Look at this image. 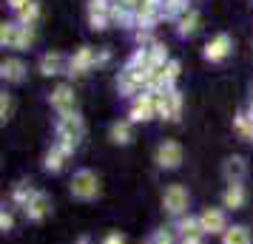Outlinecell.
Here are the masks:
<instances>
[{
  "label": "cell",
  "mask_w": 253,
  "mask_h": 244,
  "mask_svg": "<svg viewBox=\"0 0 253 244\" xmlns=\"http://www.w3.org/2000/svg\"><path fill=\"white\" fill-rule=\"evenodd\" d=\"M251 114H253V105H251Z\"/></svg>",
  "instance_id": "35"
},
{
  "label": "cell",
  "mask_w": 253,
  "mask_h": 244,
  "mask_svg": "<svg viewBox=\"0 0 253 244\" xmlns=\"http://www.w3.org/2000/svg\"><path fill=\"white\" fill-rule=\"evenodd\" d=\"M12 108H14L12 94H0V119H3V122H9V116H12Z\"/></svg>",
  "instance_id": "29"
},
{
  "label": "cell",
  "mask_w": 253,
  "mask_h": 244,
  "mask_svg": "<svg viewBox=\"0 0 253 244\" xmlns=\"http://www.w3.org/2000/svg\"><path fill=\"white\" fill-rule=\"evenodd\" d=\"M71 196L83 199V202L100 196V179H97V174L94 171H77L71 176Z\"/></svg>",
  "instance_id": "3"
},
{
  "label": "cell",
  "mask_w": 253,
  "mask_h": 244,
  "mask_svg": "<svg viewBox=\"0 0 253 244\" xmlns=\"http://www.w3.org/2000/svg\"><path fill=\"white\" fill-rule=\"evenodd\" d=\"M188 12V0H162V17H179Z\"/></svg>",
  "instance_id": "25"
},
{
  "label": "cell",
  "mask_w": 253,
  "mask_h": 244,
  "mask_svg": "<svg viewBox=\"0 0 253 244\" xmlns=\"http://www.w3.org/2000/svg\"><path fill=\"white\" fill-rule=\"evenodd\" d=\"M88 23H91L94 32H103V29L111 23V20H108V14H88Z\"/></svg>",
  "instance_id": "30"
},
{
  "label": "cell",
  "mask_w": 253,
  "mask_h": 244,
  "mask_svg": "<svg viewBox=\"0 0 253 244\" xmlns=\"http://www.w3.org/2000/svg\"><path fill=\"white\" fill-rule=\"evenodd\" d=\"M83 137H85V125H83L80 114H66L57 119V142L60 145H69L71 151H74Z\"/></svg>",
  "instance_id": "2"
},
{
  "label": "cell",
  "mask_w": 253,
  "mask_h": 244,
  "mask_svg": "<svg viewBox=\"0 0 253 244\" xmlns=\"http://www.w3.org/2000/svg\"><path fill=\"white\" fill-rule=\"evenodd\" d=\"M160 74H162L165 88H173V82H176V77H179V63H176V60H171L165 69H160Z\"/></svg>",
  "instance_id": "26"
},
{
  "label": "cell",
  "mask_w": 253,
  "mask_h": 244,
  "mask_svg": "<svg viewBox=\"0 0 253 244\" xmlns=\"http://www.w3.org/2000/svg\"><path fill=\"white\" fill-rule=\"evenodd\" d=\"M196 26H199V12L196 9H188L176 17V35L179 37H191L196 32Z\"/></svg>",
  "instance_id": "17"
},
{
  "label": "cell",
  "mask_w": 253,
  "mask_h": 244,
  "mask_svg": "<svg viewBox=\"0 0 253 244\" xmlns=\"http://www.w3.org/2000/svg\"><path fill=\"white\" fill-rule=\"evenodd\" d=\"M29 3H32V0H9V6H12L14 12H20V9H23V6H29Z\"/></svg>",
  "instance_id": "34"
},
{
  "label": "cell",
  "mask_w": 253,
  "mask_h": 244,
  "mask_svg": "<svg viewBox=\"0 0 253 244\" xmlns=\"http://www.w3.org/2000/svg\"><path fill=\"white\" fill-rule=\"evenodd\" d=\"M154 97H157V116L168 119V122H176L179 114H182V94L176 88H168V91L154 94Z\"/></svg>",
  "instance_id": "4"
},
{
  "label": "cell",
  "mask_w": 253,
  "mask_h": 244,
  "mask_svg": "<svg viewBox=\"0 0 253 244\" xmlns=\"http://www.w3.org/2000/svg\"><path fill=\"white\" fill-rule=\"evenodd\" d=\"M188 202H191V196L182 185H168L165 193H162V208H165V213H171L173 219L188 213Z\"/></svg>",
  "instance_id": "5"
},
{
  "label": "cell",
  "mask_w": 253,
  "mask_h": 244,
  "mask_svg": "<svg viewBox=\"0 0 253 244\" xmlns=\"http://www.w3.org/2000/svg\"><path fill=\"white\" fill-rule=\"evenodd\" d=\"M51 108H54L60 116L77 114V97H74V91H71L69 85H57V88L51 91Z\"/></svg>",
  "instance_id": "9"
},
{
  "label": "cell",
  "mask_w": 253,
  "mask_h": 244,
  "mask_svg": "<svg viewBox=\"0 0 253 244\" xmlns=\"http://www.w3.org/2000/svg\"><path fill=\"white\" fill-rule=\"evenodd\" d=\"M176 239L179 244H205V236L208 233L202 230V224H199V216H179L176 219Z\"/></svg>",
  "instance_id": "6"
},
{
  "label": "cell",
  "mask_w": 253,
  "mask_h": 244,
  "mask_svg": "<svg viewBox=\"0 0 253 244\" xmlns=\"http://www.w3.org/2000/svg\"><path fill=\"white\" fill-rule=\"evenodd\" d=\"M151 244H176V242H173V233L157 230V233H154V239H151Z\"/></svg>",
  "instance_id": "31"
},
{
  "label": "cell",
  "mask_w": 253,
  "mask_h": 244,
  "mask_svg": "<svg viewBox=\"0 0 253 244\" xmlns=\"http://www.w3.org/2000/svg\"><path fill=\"white\" fill-rule=\"evenodd\" d=\"M117 88H120V94L134 97V100H137L139 94H145V85H142V80L137 77V71L128 69V66L120 71V77H117Z\"/></svg>",
  "instance_id": "10"
},
{
  "label": "cell",
  "mask_w": 253,
  "mask_h": 244,
  "mask_svg": "<svg viewBox=\"0 0 253 244\" xmlns=\"http://www.w3.org/2000/svg\"><path fill=\"white\" fill-rule=\"evenodd\" d=\"M63 69H69V60L63 57V54H43V60H40V74L54 77Z\"/></svg>",
  "instance_id": "18"
},
{
  "label": "cell",
  "mask_w": 253,
  "mask_h": 244,
  "mask_svg": "<svg viewBox=\"0 0 253 244\" xmlns=\"http://www.w3.org/2000/svg\"><path fill=\"white\" fill-rule=\"evenodd\" d=\"M233 128L239 131L242 139H253V114H236Z\"/></svg>",
  "instance_id": "24"
},
{
  "label": "cell",
  "mask_w": 253,
  "mask_h": 244,
  "mask_svg": "<svg viewBox=\"0 0 253 244\" xmlns=\"http://www.w3.org/2000/svg\"><path fill=\"white\" fill-rule=\"evenodd\" d=\"M157 116V97L151 91L139 94L137 100L131 103V111H128V119L131 122H148V119H154Z\"/></svg>",
  "instance_id": "8"
},
{
  "label": "cell",
  "mask_w": 253,
  "mask_h": 244,
  "mask_svg": "<svg viewBox=\"0 0 253 244\" xmlns=\"http://www.w3.org/2000/svg\"><path fill=\"white\" fill-rule=\"evenodd\" d=\"M37 17H40V3H29V6H23L20 12H17V20L14 23H20V26H35L37 23Z\"/></svg>",
  "instance_id": "22"
},
{
  "label": "cell",
  "mask_w": 253,
  "mask_h": 244,
  "mask_svg": "<svg viewBox=\"0 0 253 244\" xmlns=\"http://www.w3.org/2000/svg\"><path fill=\"white\" fill-rule=\"evenodd\" d=\"M100 63H108V51H94L91 46H83L69 57V69L66 71H69L71 77H83L88 69L100 66Z\"/></svg>",
  "instance_id": "1"
},
{
  "label": "cell",
  "mask_w": 253,
  "mask_h": 244,
  "mask_svg": "<svg viewBox=\"0 0 253 244\" xmlns=\"http://www.w3.org/2000/svg\"><path fill=\"white\" fill-rule=\"evenodd\" d=\"M35 43V26H20V35H17V46L14 48H29Z\"/></svg>",
  "instance_id": "28"
},
{
  "label": "cell",
  "mask_w": 253,
  "mask_h": 244,
  "mask_svg": "<svg viewBox=\"0 0 253 244\" xmlns=\"http://www.w3.org/2000/svg\"><path fill=\"white\" fill-rule=\"evenodd\" d=\"M199 224L205 233H225L228 230V219H225V210L222 208H205L199 213Z\"/></svg>",
  "instance_id": "11"
},
{
  "label": "cell",
  "mask_w": 253,
  "mask_h": 244,
  "mask_svg": "<svg viewBox=\"0 0 253 244\" xmlns=\"http://www.w3.org/2000/svg\"><path fill=\"white\" fill-rule=\"evenodd\" d=\"M26 216L32 221H40V219H46L48 216V210H51V202H48L46 193H40V190H35V196L29 199V205H26Z\"/></svg>",
  "instance_id": "13"
},
{
  "label": "cell",
  "mask_w": 253,
  "mask_h": 244,
  "mask_svg": "<svg viewBox=\"0 0 253 244\" xmlns=\"http://www.w3.org/2000/svg\"><path fill=\"white\" fill-rule=\"evenodd\" d=\"M0 74H3V80H6V82H23V77H26L23 60H17V57L3 60V66H0Z\"/></svg>",
  "instance_id": "16"
},
{
  "label": "cell",
  "mask_w": 253,
  "mask_h": 244,
  "mask_svg": "<svg viewBox=\"0 0 253 244\" xmlns=\"http://www.w3.org/2000/svg\"><path fill=\"white\" fill-rule=\"evenodd\" d=\"M17 35H20V23H3V29H0V43H3V48L17 46Z\"/></svg>",
  "instance_id": "23"
},
{
  "label": "cell",
  "mask_w": 253,
  "mask_h": 244,
  "mask_svg": "<svg viewBox=\"0 0 253 244\" xmlns=\"http://www.w3.org/2000/svg\"><path fill=\"white\" fill-rule=\"evenodd\" d=\"M66 159H69V153L63 151V148H60V145H54V148H51V151L46 153V171L48 174H60V171H63V162H66Z\"/></svg>",
  "instance_id": "20"
},
{
  "label": "cell",
  "mask_w": 253,
  "mask_h": 244,
  "mask_svg": "<svg viewBox=\"0 0 253 244\" xmlns=\"http://www.w3.org/2000/svg\"><path fill=\"white\" fill-rule=\"evenodd\" d=\"M230 48H233L230 37H228V35H216L213 40H208L205 60H211V63H219V60H225V57L230 54Z\"/></svg>",
  "instance_id": "12"
},
{
  "label": "cell",
  "mask_w": 253,
  "mask_h": 244,
  "mask_svg": "<svg viewBox=\"0 0 253 244\" xmlns=\"http://www.w3.org/2000/svg\"><path fill=\"white\" fill-rule=\"evenodd\" d=\"M108 137H111L114 145H128V142H131V119H126V122H114L111 131H108Z\"/></svg>",
  "instance_id": "21"
},
{
  "label": "cell",
  "mask_w": 253,
  "mask_h": 244,
  "mask_svg": "<svg viewBox=\"0 0 253 244\" xmlns=\"http://www.w3.org/2000/svg\"><path fill=\"white\" fill-rule=\"evenodd\" d=\"M245 199H248L245 185H242V182H233V185H228V187H225V193H222V208L242 210V208H245Z\"/></svg>",
  "instance_id": "14"
},
{
  "label": "cell",
  "mask_w": 253,
  "mask_h": 244,
  "mask_svg": "<svg viewBox=\"0 0 253 244\" xmlns=\"http://www.w3.org/2000/svg\"><path fill=\"white\" fill-rule=\"evenodd\" d=\"M35 196V187H29V185H20L17 190L12 193V202L14 205H20V208H26L29 205V199Z\"/></svg>",
  "instance_id": "27"
},
{
  "label": "cell",
  "mask_w": 253,
  "mask_h": 244,
  "mask_svg": "<svg viewBox=\"0 0 253 244\" xmlns=\"http://www.w3.org/2000/svg\"><path fill=\"white\" fill-rule=\"evenodd\" d=\"M222 176L228 179V185L242 182V179L248 176V162H245L242 156H230V159H225V165H222Z\"/></svg>",
  "instance_id": "15"
},
{
  "label": "cell",
  "mask_w": 253,
  "mask_h": 244,
  "mask_svg": "<svg viewBox=\"0 0 253 244\" xmlns=\"http://www.w3.org/2000/svg\"><path fill=\"white\" fill-rule=\"evenodd\" d=\"M154 162H157V168H162V171H173V168H179V162H182V145L173 142V139H165L160 148H157Z\"/></svg>",
  "instance_id": "7"
},
{
  "label": "cell",
  "mask_w": 253,
  "mask_h": 244,
  "mask_svg": "<svg viewBox=\"0 0 253 244\" xmlns=\"http://www.w3.org/2000/svg\"><path fill=\"white\" fill-rule=\"evenodd\" d=\"M12 224H14L12 213H9V210H3V213H0V227H3V230H12Z\"/></svg>",
  "instance_id": "32"
},
{
  "label": "cell",
  "mask_w": 253,
  "mask_h": 244,
  "mask_svg": "<svg viewBox=\"0 0 253 244\" xmlns=\"http://www.w3.org/2000/svg\"><path fill=\"white\" fill-rule=\"evenodd\" d=\"M103 244H126V236L123 233H108L103 239Z\"/></svg>",
  "instance_id": "33"
},
{
  "label": "cell",
  "mask_w": 253,
  "mask_h": 244,
  "mask_svg": "<svg viewBox=\"0 0 253 244\" xmlns=\"http://www.w3.org/2000/svg\"><path fill=\"white\" fill-rule=\"evenodd\" d=\"M222 244H253V236L245 224H233L222 233Z\"/></svg>",
  "instance_id": "19"
}]
</instances>
